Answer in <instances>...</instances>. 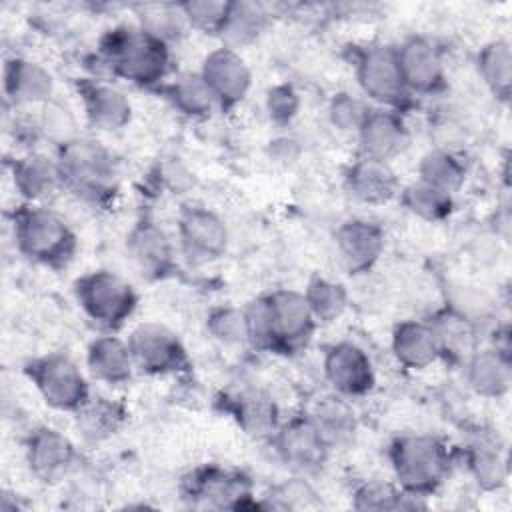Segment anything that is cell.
Returning <instances> with one entry per match:
<instances>
[{"label":"cell","mask_w":512,"mask_h":512,"mask_svg":"<svg viewBox=\"0 0 512 512\" xmlns=\"http://www.w3.org/2000/svg\"><path fill=\"white\" fill-rule=\"evenodd\" d=\"M248 344L276 354H296L310 342L318 322L302 292L280 288L244 308Z\"/></svg>","instance_id":"cell-1"},{"label":"cell","mask_w":512,"mask_h":512,"mask_svg":"<svg viewBox=\"0 0 512 512\" xmlns=\"http://www.w3.org/2000/svg\"><path fill=\"white\" fill-rule=\"evenodd\" d=\"M96 60L114 78L160 90L170 72L172 54L168 42L140 24H118L100 36Z\"/></svg>","instance_id":"cell-2"},{"label":"cell","mask_w":512,"mask_h":512,"mask_svg":"<svg viewBox=\"0 0 512 512\" xmlns=\"http://www.w3.org/2000/svg\"><path fill=\"white\" fill-rule=\"evenodd\" d=\"M10 222L14 244L28 260L52 270H62L74 260L78 238L58 212L22 202L10 212Z\"/></svg>","instance_id":"cell-3"},{"label":"cell","mask_w":512,"mask_h":512,"mask_svg":"<svg viewBox=\"0 0 512 512\" xmlns=\"http://www.w3.org/2000/svg\"><path fill=\"white\" fill-rule=\"evenodd\" d=\"M62 188L92 206H108L118 192V162L98 140L76 138L56 152Z\"/></svg>","instance_id":"cell-4"},{"label":"cell","mask_w":512,"mask_h":512,"mask_svg":"<svg viewBox=\"0 0 512 512\" xmlns=\"http://www.w3.org/2000/svg\"><path fill=\"white\" fill-rule=\"evenodd\" d=\"M398 486L418 498L432 494L450 474L452 452L432 434H400L388 444Z\"/></svg>","instance_id":"cell-5"},{"label":"cell","mask_w":512,"mask_h":512,"mask_svg":"<svg viewBox=\"0 0 512 512\" xmlns=\"http://www.w3.org/2000/svg\"><path fill=\"white\" fill-rule=\"evenodd\" d=\"M74 296L84 316L106 334L120 330L138 308V292L134 286L104 268L76 278Z\"/></svg>","instance_id":"cell-6"},{"label":"cell","mask_w":512,"mask_h":512,"mask_svg":"<svg viewBox=\"0 0 512 512\" xmlns=\"http://www.w3.org/2000/svg\"><path fill=\"white\" fill-rule=\"evenodd\" d=\"M350 62L362 94L380 108L402 112L412 104V94L404 84L396 48L390 44L350 46Z\"/></svg>","instance_id":"cell-7"},{"label":"cell","mask_w":512,"mask_h":512,"mask_svg":"<svg viewBox=\"0 0 512 512\" xmlns=\"http://www.w3.org/2000/svg\"><path fill=\"white\" fill-rule=\"evenodd\" d=\"M22 370L42 400L54 410L76 414L92 398L84 372L66 352L34 356Z\"/></svg>","instance_id":"cell-8"},{"label":"cell","mask_w":512,"mask_h":512,"mask_svg":"<svg viewBox=\"0 0 512 512\" xmlns=\"http://www.w3.org/2000/svg\"><path fill=\"white\" fill-rule=\"evenodd\" d=\"M136 370L150 376L184 374L192 360L180 336L166 324L148 320L134 326L126 338Z\"/></svg>","instance_id":"cell-9"},{"label":"cell","mask_w":512,"mask_h":512,"mask_svg":"<svg viewBox=\"0 0 512 512\" xmlns=\"http://www.w3.org/2000/svg\"><path fill=\"white\" fill-rule=\"evenodd\" d=\"M182 494L192 504L238 510L252 498V480L240 470L204 464L184 476Z\"/></svg>","instance_id":"cell-10"},{"label":"cell","mask_w":512,"mask_h":512,"mask_svg":"<svg viewBox=\"0 0 512 512\" xmlns=\"http://www.w3.org/2000/svg\"><path fill=\"white\" fill-rule=\"evenodd\" d=\"M178 246L194 266L214 262L228 248V228L214 210L184 206L178 216Z\"/></svg>","instance_id":"cell-11"},{"label":"cell","mask_w":512,"mask_h":512,"mask_svg":"<svg viewBox=\"0 0 512 512\" xmlns=\"http://www.w3.org/2000/svg\"><path fill=\"white\" fill-rule=\"evenodd\" d=\"M198 72L208 84L212 96L216 98L218 110L222 112L238 106L252 86V72L246 60L236 48L224 44L204 56Z\"/></svg>","instance_id":"cell-12"},{"label":"cell","mask_w":512,"mask_h":512,"mask_svg":"<svg viewBox=\"0 0 512 512\" xmlns=\"http://www.w3.org/2000/svg\"><path fill=\"white\" fill-rule=\"evenodd\" d=\"M322 370L334 394L348 400L366 396L376 384V372L370 356L354 342L344 340L328 346Z\"/></svg>","instance_id":"cell-13"},{"label":"cell","mask_w":512,"mask_h":512,"mask_svg":"<svg viewBox=\"0 0 512 512\" xmlns=\"http://www.w3.org/2000/svg\"><path fill=\"white\" fill-rule=\"evenodd\" d=\"M270 442L278 458L286 466L300 472L320 468L328 456V450L332 448L308 414L280 422Z\"/></svg>","instance_id":"cell-14"},{"label":"cell","mask_w":512,"mask_h":512,"mask_svg":"<svg viewBox=\"0 0 512 512\" xmlns=\"http://www.w3.org/2000/svg\"><path fill=\"white\" fill-rule=\"evenodd\" d=\"M394 48L404 84L412 96L436 94L446 86L442 52L430 38L408 36Z\"/></svg>","instance_id":"cell-15"},{"label":"cell","mask_w":512,"mask_h":512,"mask_svg":"<svg viewBox=\"0 0 512 512\" xmlns=\"http://www.w3.org/2000/svg\"><path fill=\"white\" fill-rule=\"evenodd\" d=\"M24 456L30 472L46 484L62 480L78 462L70 438L50 426H38L26 436Z\"/></svg>","instance_id":"cell-16"},{"label":"cell","mask_w":512,"mask_h":512,"mask_svg":"<svg viewBox=\"0 0 512 512\" xmlns=\"http://www.w3.org/2000/svg\"><path fill=\"white\" fill-rule=\"evenodd\" d=\"M126 248L136 266L152 280H162L176 270V250L166 232L148 216L136 220L126 236Z\"/></svg>","instance_id":"cell-17"},{"label":"cell","mask_w":512,"mask_h":512,"mask_svg":"<svg viewBox=\"0 0 512 512\" xmlns=\"http://www.w3.org/2000/svg\"><path fill=\"white\" fill-rule=\"evenodd\" d=\"M76 92L80 96L88 122L106 132L122 130L132 118V104L128 96L114 84L88 76L76 80Z\"/></svg>","instance_id":"cell-18"},{"label":"cell","mask_w":512,"mask_h":512,"mask_svg":"<svg viewBox=\"0 0 512 512\" xmlns=\"http://www.w3.org/2000/svg\"><path fill=\"white\" fill-rule=\"evenodd\" d=\"M336 250L350 274H364L380 260L386 244L384 230L370 220L350 218L342 222L334 234Z\"/></svg>","instance_id":"cell-19"},{"label":"cell","mask_w":512,"mask_h":512,"mask_svg":"<svg viewBox=\"0 0 512 512\" xmlns=\"http://www.w3.org/2000/svg\"><path fill=\"white\" fill-rule=\"evenodd\" d=\"M2 86L6 100L16 106H42L52 100L54 78L38 62L12 56L4 62Z\"/></svg>","instance_id":"cell-20"},{"label":"cell","mask_w":512,"mask_h":512,"mask_svg":"<svg viewBox=\"0 0 512 512\" xmlns=\"http://www.w3.org/2000/svg\"><path fill=\"white\" fill-rule=\"evenodd\" d=\"M356 134L360 154L386 162L402 154L410 144V130L404 118L400 112L386 108H372Z\"/></svg>","instance_id":"cell-21"},{"label":"cell","mask_w":512,"mask_h":512,"mask_svg":"<svg viewBox=\"0 0 512 512\" xmlns=\"http://www.w3.org/2000/svg\"><path fill=\"white\" fill-rule=\"evenodd\" d=\"M348 192L364 204H384L400 194V180L386 160L358 154L344 172Z\"/></svg>","instance_id":"cell-22"},{"label":"cell","mask_w":512,"mask_h":512,"mask_svg":"<svg viewBox=\"0 0 512 512\" xmlns=\"http://www.w3.org/2000/svg\"><path fill=\"white\" fill-rule=\"evenodd\" d=\"M226 412L252 438H272L280 426V410L270 394L258 388L240 390L224 400Z\"/></svg>","instance_id":"cell-23"},{"label":"cell","mask_w":512,"mask_h":512,"mask_svg":"<svg viewBox=\"0 0 512 512\" xmlns=\"http://www.w3.org/2000/svg\"><path fill=\"white\" fill-rule=\"evenodd\" d=\"M468 386L484 398H500L508 394L512 384V362L508 348L474 350L466 358Z\"/></svg>","instance_id":"cell-24"},{"label":"cell","mask_w":512,"mask_h":512,"mask_svg":"<svg viewBox=\"0 0 512 512\" xmlns=\"http://www.w3.org/2000/svg\"><path fill=\"white\" fill-rule=\"evenodd\" d=\"M12 184L24 202L40 204L54 190L62 188L58 160L42 154L28 152L12 162Z\"/></svg>","instance_id":"cell-25"},{"label":"cell","mask_w":512,"mask_h":512,"mask_svg":"<svg viewBox=\"0 0 512 512\" xmlns=\"http://www.w3.org/2000/svg\"><path fill=\"white\" fill-rule=\"evenodd\" d=\"M86 366L96 380L110 386L126 384L136 370L128 342L106 332L88 344Z\"/></svg>","instance_id":"cell-26"},{"label":"cell","mask_w":512,"mask_h":512,"mask_svg":"<svg viewBox=\"0 0 512 512\" xmlns=\"http://www.w3.org/2000/svg\"><path fill=\"white\" fill-rule=\"evenodd\" d=\"M392 354L404 368L424 370L440 358L428 320H402L392 330Z\"/></svg>","instance_id":"cell-27"},{"label":"cell","mask_w":512,"mask_h":512,"mask_svg":"<svg viewBox=\"0 0 512 512\" xmlns=\"http://www.w3.org/2000/svg\"><path fill=\"white\" fill-rule=\"evenodd\" d=\"M158 92H162L172 108L186 118L200 120L218 110L216 98L200 72H182L174 80L164 82Z\"/></svg>","instance_id":"cell-28"},{"label":"cell","mask_w":512,"mask_h":512,"mask_svg":"<svg viewBox=\"0 0 512 512\" xmlns=\"http://www.w3.org/2000/svg\"><path fill=\"white\" fill-rule=\"evenodd\" d=\"M440 350V358H468L474 352L472 320L458 308L446 306L428 320Z\"/></svg>","instance_id":"cell-29"},{"label":"cell","mask_w":512,"mask_h":512,"mask_svg":"<svg viewBox=\"0 0 512 512\" xmlns=\"http://www.w3.org/2000/svg\"><path fill=\"white\" fill-rule=\"evenodd\" d=\"M476 68L484 86L502 102L510 100L512 92V48L508 40L496 38L486 42L476 56Z\"/></svg>","instance_id":"cell-30"},{"label":"cell","mask_w":512,"mask_h":512,"mask_svg":"<svg viewBox=\"0 0 512 512\" xmlns=\"http://www.w3.org/2000/svg\"><path fill=\"white\" fill-rule=\"evenodd\" d=\"M126 410L120 402L92 396L78 412L76 424L86 442H102L112 438L124 424Z\"/></svg>","instance_id":"cell-31"},{"label":"cell","mask_w":512,"mask_h":512,"mask_svg":"<svg viewBox=\"0 0 512 512\" xmlns=\"http://www.w3.org/2000/svg\"><path fill=\"white\" fill-rule=\"evenodd\" d=\"M468 472L482 490H498L506 484L508 464L506 456L494 440L478 438L464 450Z\"/></svg>","instance_id":"cell-32"},{"label":"cell","mask_w":512,"mask_h":512,"mask_svg":"<svg viewBox=\"0 0 512 512\" xmlns=\"http://www.w3.org/2000/svg\"><path fill=\"white\" fill-rule=\"evenodd\" d=\"M330 446L350 438L356 430V414L348 398L330 394L320 398L308 414Z\"/></svg>","instance_id":"cell-33"},{"label":"cell","mask_w":512,"mask_h":512,"mask_svg":"<svg viewBox=\"0 0 512 512\" xmlns=\"http://www.w3.org/2000/svg\"><path fill=\"white\" fill-rule=\"evenodd\" d=\"M466 164L458 152L432 148L418 162V180L454 194L466 180Z\"/></svg>","instance_id":"cell-34"},{"label":"cell","mask_w":512,"mask_h":512,"mask_svg":"<svg viewBox=\"0 0 512 512\" xmlns=\"http://www.w3.org/2000/svg\"><path fill=\"white\" fill-rule=\"evenodd\" d=\"M398 198L410 214H414L426 222H442L454 210V198L450 192L430 186L422 180H416V182L400 188Z\"/></svg>","instance_id":"cell-35"},{"label":"cell","mask_w":512,"mask_h":512,"mask_svg":"<svg viewBox=\"0 0 512 512\" xmlns=\"http://www.w3.org/2000/svg\"><path fill=\"white\" fill-rule=\"evenodd\" d=\"M268 24V12L256 2H232L228 22L220 34L224 46L240 48L254 42Z\"/></svg>","instance_id":"cell-36"},{"label":"cell","mask_w":512,"mask_h":512,"mask_svg":"<svg viewBox=\"0 0 512 512\" xmlns=\"http://www.w3.org/2000/svg\"><path fill=\"white\" fill-rule=\"evenodd\" d=\"M302 294L318 324H330L338 320L348 308L346 288L340 282L324 276H312Z\"/></svg>","instance_id":"cell-37"},{"label":"cell","mask_w":512,"mask_h":512,"mask_svg":"<svg viewBox=\"0 0 512 512\" xmlns=\"http://www.w3.org/2000/svg\"><path fill=\"white\" fill-rule=\"evenodd\" d=\"M36 126H38L40 138H44L46 142L56 146V150L70 144L72 140L80 138L74 112L68 106H64L62 102H56L54 98L40 106Z\"/></svg>","instance_id":"cell-38"},{"label":"cell","mask_w":512,"mask_h":512,"mask_svg":"<svg viewBox=\"0 0 512 512\" xmlns=\"http://www.w3.org/2000/svg\"><path fill=\"white\" fill-rule=\"evenodd\" d=\"M422 506L418 496L384 482H366L354 492V508L358 510H410Z\"/></svg>","instance_id":"cell-39"},{"label":"cell","mask_w":512,"mask_h":512,"mask_svg":"<svg viewBox=\"0 0 512 512\" xmlns=\"http://www.w3.org/2000/svg\"><path fill=\"white\" fill-rule=\"evenodd\" d=\"M178 8L190 28L200 30L210 36H220L228 22L232 2H228V0H186V2H178Z\"/></svg>","instance_id":"cell-40"},{"label":"cell","mask_w":512,"mask_h":512,"mask_svg":"<svg viewBox=\"0 0 512 512\" xmlns=\"http://www.w3.org/2000/svg\"><path fill=\"white\" fill-rule=\"evenodd\" d=\"M208 334L226 346L248 344V326L244 308L216 306L206 316Z\"/></svg>","instance_id":"cell-41"},{"label":"cell","mask_w":512,"mask_h":512,"mask_svg":"<svg viewBox=\"0 0 512 512\" xmlns=\"http://www.w3.org/2000/svg\"><path fill=\"white\" fill-rule=\"evenodd\" d=\"M370 110L372 106L366 100L350 92H338L328 102V120L340 132H358Z\"/></svg>","instance_id":"cell-42"},{"label":"cell","mask_w":512,"mask_h":512,"mask_svg":"<svg viewBox=\"0 0 512 512\" xmlns=\"http://www.w3.org/2000/svg\"><path fill=\"white\" fill-rule=\"evenodd\" d=\"M140 26L170 44L174 38H178L182 34V30L188 24H186L178 4H166V6L144 8V14L140 16Z\"/></svg>","instance_id":"cell-43"},{"label":"cell","mask_w":512,"mask_h":512,"mask_svg":"<svg viewBox=\"0 0 512 512\" xmlns=\"http://www.w3.org/2000/svg\"><path fill=\"white\" fill-rule=\"evenodd\" d=\"M300 110V94L288 82L274 84L266 94V112L276 126H288Z\"/></svg>","instance_id":"cell-44"}]
</instances>
